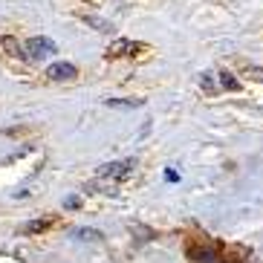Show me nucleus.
<instances>
[{"mask_svg":"<svg viewBox=\"0 0 263 263\" xmlns=\"http://www.w3.org/2000/svg\"><path fill=\"white\" fill-rule=\"evenodd\" d=\"M55 52H58V47H55L49 38H29L26 41V55H29V61H35V64L49 61Z\"/></svg>","mask_w":263,"mask_h":263,"instance_id":"obj_1","label":"nucleus"},{"mask_svg":"<svg viewBox=\"0 0 263 263\" xmlns=\"http://www.w3.org/2000/svg\"><path fill=\"white\" fill-rule=\"evenodd\" d=\"M133 168H136V162L133 159H124V162H107L101 165V177H113V179H127L133 174Z\"/></svg>","mask_w":263,"mask_h":263,"instance_id":"obj_2","label":"nucleus"},{"mask_svg":"<svg viewBox=\"0 0 263 263\" xmlns=\"http://www.w3.org/2000/svg\"><path fill=\"white\" fill-rule=\"evenodd\" d=\"M76 76H78V70H76V64H70V61H58V64H49L47 67L49 81H72Z\"/></svg>","mask_w":263,"mask_h":263,"instance_id":"obj_3","label":"nucleus"},{"mask_svg":"<svg viewBox=\"0 0 263 263\" xmlns=\"http://www.w3.org/2000/svg\"><path fill=\"white\" fill-rule=\"evenodd\" d=\"M0 47L6 49L12 58H21V61H29V55H26V44H21V41L15 38V35H3L0 38Z\"/></svg>","mask_w":263,"mask_h":263,"instance_id":"obj_4","label":"nucleus"},{"mask_svg":"<svg viewBox=\"0 0 263 263\" xmlns=\"http://www.w3.org/2000/svg\"><path fill=\"white\" fill-rule=\"evenodd\" d=\"M136 49H139V44H133V41H113V44H110V49H107V55L110 58H119V55H133L136 52Z\"/></svg>","mask_w":263,"mask_h":263,"instance_id":"obj_5","label":"nucleus"},{"mask_svg":"<svg viewBox=\"0 0 263 263\" xmlns=\"http://www.w3.org/2000/svg\"><path fill=\"white\" fill-rule=\"evenodd\" d=\"M188 257H191L194 263H217V252L214 249H188Z\"/></svg>","mask_w":263,"mask_h":263,"instance_id":"obj_6","label":"nucleus"},{"mask_svg":"<svg viewBox=\"0 0 263 263\" xmlns=\"http://www.w3.org/2000/svg\"><path fill=\"white\" fill-rule=\"evenodd\" d=\"M81 21H84L87 26H93L96 32H104V35H107V32H113V24H110V21H104V17H99V15H81Z\"/></svg>","mask_w":263,"mask_h":263,"instance_id":"obj_7","label":"nucleus"},{"mask_svg":"<svg viewBox=\"0 0 263 263\" xmlns=\"http://www.w3.org/2000/svg\"><path fill=\"white\" fill-rule=\"evenodd\" d=\"M145 101L142 99H107V107H116V110H133V107H142Z\"/></svg>","mask_w":263,"mask_h":263,"instance_id":"obj_8","label":"nucleus"},{"mask_svg":"<svg viewBox=\"0 0 263 263\" xmlns=\"http://www.w3.org/2000/svg\"><path fill=\"white\" fill-rule=\"evenodd\" d=\"M220 87H223V90H232V93H237L243 84H240V81L232 76V72H220Z\"/></svg>","mask_w":263,"mask_h":263,"instance_id":"obj_9","label":"nucleus"},{"mask_svg":"<svg viewBox=\"0 0 263 263\" xmlns=\"http://www.w3.org/2000/svg\"><path fill=\"white\" fill-rule=\"evenodd\" d=\"M72 234H76L78 240H93V243H96V240H101V232H96V229H76Z\"/></svg>","mask_w":263,"mask_h":263,"instance_id":"obj_10","label":"nucleus"},{"mask_svg":"<svg viewBox=\"0 0 263 263\" xmlns=\"http://www.w3.org/2000/svg\"><path fill=\"white\" fill-rule=\"evenodd\" d=\"M47 226H49L47 220H32V223L26 226V232H29V234H32V232H41V229H47Z\"/></svg>","mask_w":263,"mask_h":263,"instance_id":"obj_11","label":"nucleus"},{"mask_svg":"<svg viewBox=\"0 0 263 263\" xmlns=\"http://www.w3.org/2000/svg\"><path fill=\"white\" fill-rule=\"evenodd\" d=\"M202 87H205L209 93H214V84H211V72H205V76H202Z\"/></svg>","mask_w":263,"mask_h":263,"instance_id":"obj_12","label":"nucleus"},{"mask_svg":"<svg viewBox=\"0 0 263 263\" xmlns=\"http://www.w3.org/2000/svg\"><path fill=\"white\" fill-rule=\"evenodd\" d=\"M165 179H168V182H177V179H179L177 171H168V174H165Z\"/></svg>","mask_w":263,"mask_h":263,"instance_id":"obj_13","label":"nucleus"},{"mask_svg":"<svg viewBox=\"0 0 263 263\" xmlns=\"http://www.w3.org/2000/svg\"><path fill=\"white\" fill-rule=\"evenodd\" d=\"M67 209H78V197H70V200H67Z\"/></svg>","mask_w":263,"mask_h":263,"instance_id":"obj_14","label":"nucleus"}]
</instances>
